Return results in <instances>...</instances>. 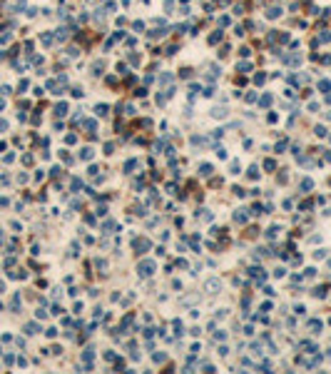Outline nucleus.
Returning a JSON list of instances; mask_svg holds the SVG:
<instances>
[{"instance_id":"obj_1","label":"nucleus","mask_w":331,"mask_h":374,"mask_svg":"<svg viewBox=\"0 0 331 374\" xmlns=\"http://www.w3.org/2000/svg\"><path fill=\"white\" fill-rule=\"evenodd\" d=\"M219 287H222V284H219V279H209V282H207V289H209L212 294L219 292Z\"/></svg>"},{"instance_id":"obj_3","label":"nucleus","mask_w":331,"mask_h":374,"mask_svg":"<svg viewBox=\"0 0 331 374\" xmlns=\"http://www.w3.org/2000/svg\"><path fill=\"white\" fill-rule=\"evenodd\" d=\"M212 115H214V117H224V115H227V110H224V107H214Z\"/></svg>"},{"instance_id":"obj_2","label":"nucleus","mask_w":331,"mask_h":374,"mask_svg":"<svg viewBox=\"0 0 331 374\" xmlns=\"http://www.w3.org/2000/svg\"><path fill=\"white\" fill-rule=\"evenodd\" d=\"M150 272H154V264L152 262H142V264H139V274H150Z\"/></svg>"},{"instance_id":"obj_4","label":"nucleus","mask_w":331,"mask_h":374,"mask_svg":"<svg viewBox=\"0 0 331 374\" xmlns=\"http://www.w3.org/2000/svg\"><path fill=\"white\" fill-rule=\"evenodd\" d=\"M25 329H27V334H35V332H38V324H32V322H30Z\"/></svg>"}]
</instances>
